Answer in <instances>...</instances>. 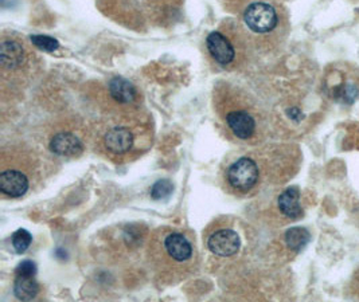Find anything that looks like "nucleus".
Segmentation results:
<instances>
[{
  "label": "nucleus",
  "mask_w": 359,
  "mask_h": 302,
  "mask_svg": "<svg viewBox=\"0 0 359 302\" xmlns=\"http://www.w3.org/2000/svg\"><path fill=\"white\" fill-rule=\"evenodd\" d=\"M208 247L212 254L218 256H231L237 254L241 247V239L238 234L230 228L218 230L209 237Z\"/></svg>",
  "instance_id": "nucleus-3"
},
{
  "label": "nucleus",
  "mask_w": 359,
  "mask_h": 302,
  "mask_svg": "<svg viewBox=\"0 0 359 302\" xmlns=\"http://www.w3.org/2000/svg\"><path fill=\"white\" fill-rule=\"evenodd\" d=\"M11 240H13V247H14V250L17 252L18 254H23L30 247V245L33 242V237L27 230L19 228L18 231L13 234Z\"/></svg>",
  "instance_id": "nucleus-15"
},
{
  "label": "nucleus",
  "mask_w": 359,
  "mask_h": 302,
  "mask_svg": "<svg viewBox=\"0 0 359 302\" xmlns=\"http://www.w3.org/2000/svg\"><path fill=\"white\" fill-rule=\"evenodd\" d=\"M32 42H33L34 46H36L39 50L49 51V53H53L60 48L58 41L51 36H48V35H33Z\"/></svg>",
  "instance_id": "nucleus-17"
},
{
  "label": "nucleus",
  "mask_w": 359,
  "mask_h": 302,
  "mask_svg": "<svg viewBox=\"0 0 359 302\" xmlns=\"http://www.w3.org/2000/svg\"><path fill=\"white\" fill-rule=\"evenodd\" d=\"M23 48L17 41H4L1 43L0 60L7 69H17L23 62Z\"/></svg>",
  "instance_id": "nucleus-11"
},
{
  "label": "nucleus",
  "mask_w": 359,
  "mask_h": 302,
  "mask_svg": "<svg viewBox=\"0 0 359 302\" xmlns=\"http://www.w3.org/2000/svg\"><path fill=\"white\" fill-rule=\"evenodd\" d=\"M50 149L58 156L72 158L77 156L83 151L82 142L70 132H60L50 140Z\"/></svg>",
  "instance_id": "nucleus-7"
},
{
  "label": "nucleus",
  "mask_w": 359,
  "mask_h": 302,
  "mask_svg": "<svg viewBox=\"0 0 359 302\" xmlns=\"http://www.w3.org/2000/svg\"><path fill=\"white\" fill-rule=\"evenodd\" d=\"M109 93L120 104H130L136 98L135 86L121 77H116L109 82Z\"/></svg>",
  "instance_id": "nucleus-13"
},
{
  "label": "nucleus",
  "mask_w": 359,
  "mask_h": 302,
  "mask_svg": "<svg viewBox=\"0 0 359 302\" xmlns=\"http://www.w3.org/2000/svg\"><path fill=\"white\" fill-rule=\"evenodd\" d=\"M278 208L290 219H299L303 214L300 206V193L297 188H288L283 192L278 198Z\"/></svg>",
  "instance_id": "nucleus-10"
},
{
  "label": "nucleus",
  "mask_w": 359,
  "mask_h": 302,
  "mask_svg": "<svg viewBox=\"0 0 359 302\" xmlns=\"http://www.w3.org/2000/svg\"><path fill=\"white\" fill-rule=\"evenodd\" d=\"M133 142L131 130L126 127L112 128L104 137L105 148L114 155H124L131 151Z\"/></svg>",
  "instance_id": "nucleus-8"
},
{
  "label": "nucleus",
  "mask_w": 359,
  "mask_h": 302,
  "mask_svg": "<svg viewBox=\"0 0 359 302\" xmlns=\"http://www.w3.org/2000/svg\"><path fill=\"white\" fill-rule=\"evenodd\" d=\"M206 46L217 64L228 66L236 58V50L228 38L219 32H212L206 38Z\"/></svg>",
  "instance_id": "nucleus-4"
},
{
  "label": "nucleus",
  "mask_w": 359,
  "mask_h": 302,
  "mask_svg": "<svg viewBox=\"0 0 359 302\" xmlns=\"http://www.w3.org/2000/svg\"><path fill=\"white\" fill-rule=\"evenodd\" d=\"M36 265L33 261H23L17 268V275H35Z\"/></svg>",
  "instance_id": "nucleus-18"
},
{
  "label": "nucleus",
  "mask_w": 359,
  "mask_h": 302,
  "mask_svg": "<svg viewBox=\"0 0 359 302\" xmlns=\"http://www.w3.org/2000/svg\"><path fill=\"white\" fill-rule=\"evenodd\" d=\"M38 282L35 281V275H17L14 282V294L20 301H30L38 294Z\"/></svg>",
  "instance_id": "nucleus-12"
},
{
  "label": "nucleus",
  "mask_w": 359,
  "mask_h": 302,
  "mask_svg": "<svg viewBox=\"0 0 359 302\" xmlns=\"http://www.w3.org/2000/svg\"><path fill=\"white\" fill-rule=\"evenodd\" d=\"M259 175L260 172L256 161L248 158H241L229 167V184L238 191H248L256 186Z\"/></svg>",
  "instance_id": "nucleus-2"
},
{
  "label": "nucleus",
  "mask_w": 359,
  "mask_h": 302,
  "mask_svg": "<svg viewBox=\"0 0 359 302\" xmlns=\"http://www.w3.org/2000/svg\"><path fill=\"white\" fill-rule=\"evenodd\" d=\"M226 124L233 135L241 140H248L256 132L255 118L245 111H231L226 114Z\"/></svg>",
  "instance_id": "nucleus-6"
},
{
  "label": "nucleus",
  "mask_w": 359,
  "mask_h": 302,
  "mask_svg": "<svg viewBox=\"0 0 359 302\" xmlns=\"http://www.w3.org/2000/svg\"><path fill=\"white\" fill-rule=\"evenodd\" d=\"M244 20L252 32L256 34H268L278 27V11L272 4L256 1L248 6Z\"/></svg>",
  "instance_id": "nucleus-1"
},
{
  "label": "nucleus",
  "mask_w": 359,
  "mask_h": 302,
  "mask_svg": "<svg viewBox=\"0 0 359 302\" xmlns=\"http://www.w3.org/2000/svg\"><path fill=\"white\" fill-rule=\"evenodd\" d=\"M29 187L27 176L18 170H7L0 174V191L10 198L23 196Z\"/></svg>",
  "instance_id": "nucleus-5"
},
{
  "label": "nucleus",
  "mask_w": 359,
  "mask_h": 302,
  "mask_svg": "<svg viewBox=\"0 0 359 302\" xmlns=\"http://www.w3.org/2000/svg\"><path fill=\"white\" fill-rule=\"evenodd\" d=\"M164 249L177 262H186L193 256V246L189 239L180 233L168 234L164 238Z\"/></svg>",
  "instance_id": "nucleus-9"
},
{
  "label": "nucleus",
  "mask_w": 359,
  "mask_h": 302,
  "mask_svg": "<svg viewBox=\"0 0 359 302\" xmlns=\"http://www.w3.org/2000/svg\"><path fill=\"white\" fill-rule=\"evenodd\" d=\"M309 242H310V233L303 227H294L288 230L285 234L287 246L294 252H299L303 247H306Z\"/></svg>",
  "instance_id": "nucleus-14"
},
{
  "label": "nucleus",
  "mask_w": 359,
  "mask_h": 302,
  "mask_svg": "<svg viewBox=\"0 0 359 302\" xmlns=\"http://www.w3.org/2000/svg\"><path fill=\"white\" fill-rule=\"evenodd\" d=\"M174 191V186L170 180H159L156 181L151 188V196L155 200H163L167 199Z\"/></svg>",
  "instance_id": "nucleus-16"
}]
</instances>
